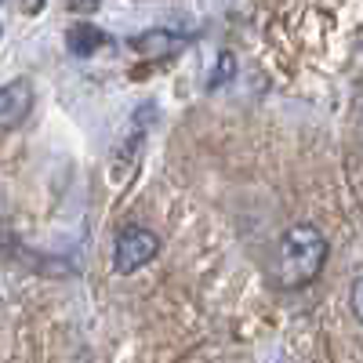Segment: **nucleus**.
Instances as JSON below:
<instances>
[{"label": "nucleus", "instance_id": "39448f33", "mask_svg": "<svg viewBox=\"0 0 363 363\" xmlns=\"http://www.w3.org/2000/svg\"><path fill=\"white\" fill-rule=\"evenodd\" d=\"M106 44H109V37L102 33L99 26L80 22V26H73V29H69V51H73L77 58H91L95 51H102Z\"/></svg>", "mask_w": 363, "mask_h": 363}, {"label": "nucleus", "instance_id": "423d86ee", "mask_svg": "<svg viewBox=\"0 0 363 363\" xmlns=\"http://www.w3.org/2000/svg\"><path fill=\"white\" fill-rule=\"evenodd\" d=\"M233 73H236V58H233L229 51H222L218 62H215V73H211V80H207V87H211V91L222 87L225 80H233Z\"/></svg>", "mask_w": 363, "mask_h": 363}, {"label": "nucleus", "instance_id": "20e7f679", "mask_svg": "<svg viewBox=\"0 0 363 363\" xmlns=\"http://www.w3.org/2000/svg\"><path fill=\"white\" fill-rule=\"evenodd\" d=\"M186 44H189V37L186 33H174V29H149V33L131 37V51H138L145 58H171Z\"/></svg>", "mask_w": 363, "mask_h": 363}, {"label": "nucleus", "instance_id": "f03ea898", "mask_svg": "<svg viewBox=\"0 0 363 363\" xmlns=\"http://www.w3.org/2000/svg\"><path fill=\"white\" fill-rule=\"evenodd\" d=\"M160 255V236L149 225H124L113 240V269L120 277H131V272L145 269Z\"/></svg>", "mask_w": 363, "mask_h": 363}, {"label": "nucleus", "instance_id": "6e6552de", "mask_svg": "<svg viewBox=\"0 0 363 363\" xmlns=\"http://www.w3.org/2000/svg\"><path fill=\"white\" fill-rule=\"evenodd\" d=\"M99 4H102V0H69V8H73V11H84V15L95 11Z\"/></svg>", "mask_w": 363, "mask_h": 363}, {"label": "nucleus", "instance_id": "0eeeda50", "mask_svg": "<svg viewBox=\"0 0 363 363\" xmlns=\"http://www.w3.org/2000/svg\"><path fill=\"white\" fill-rule=\"evenodd\" d=\"M349 301H352V313H356V320H363V277L352 284V294H349Z\"/></svg>", "mask_w": 363, "mask_h": 363}, {"label": "nucleus", "instance_id": "f257e3e1", "mask_svg": "<svg viewBox=\"0 0 363 363\" xmlns=\"http://www.w3.org/2000/svg\"><path fill=\"white\" fill-rule=\"evenodd\" d=\"M327 240L316 225L309 222H298L291 229L280 233L277 240V247H272L269 255V280L272 287H280V291H301V287H309L323 265H327Z\"/></svg>", "mask_w": 363, "mask_h": 363}, {"label": "nucleus", "instance_id": "1a4fd4ad", "mask_svg": "<svg viewBox=\"0 0 363 363\" xmlns=\"http://www.w3.org/2000/svg\"><path fill=\"white\" fill-rule=\"evenodd\" d=\"M0 4H11V0H0Z\"/></svg>", "mask_w": 363, "mask_h": 363}, {"label": "nucleus", "instance_id": "7ed1b4c3", "mask_svg": "<svg viewBox=\"0 0 363 363\" xmlns=\"http://www.w3.org/2000/svg\"><path fill=\"white\" fill-rule=\"evenodd\" d=\"M33 109V84L26 77L8 80L0 87V128H18L22 120Z\"/></svg>", "mask_w": 363, "mask_h": 363}]
</instances>
